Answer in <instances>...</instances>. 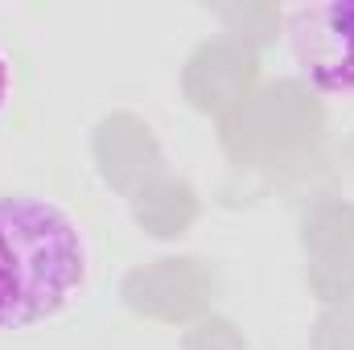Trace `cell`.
<instances>
[{
	"label": "cell",
	"instance_id": "cell-1",
	"mask_svg": "<svg viewBox=\"0 0 354 350\" xmlns=\"http://www.w3.org/2000/svg\"><path fill=\"white\" fill-rule=\"evenodd\" d=\"M87 272V231L62 202L29 190L0 194V334L58 317Z\"/></svg>",
	"mask_w": 354,
	"mask_h": 350
},
{
	"label": "cell",
	"instance_id": "cell-2",
	"mask_svg": "<svg viewBox=\"0 0 354 350\" xmlns=\"http://www.w3.org/2000/svg\"><path fill=\"white\" fill-rule=\"evenodd\" d=\"M284 50L309 91L354 103V0L292 8L284 17Z\"/></svg>",
	"mask_w": 354,
	"mask_h": 350
},
{
	"label": "cell",
	"instance_id": "cell-3",
	"mask_svg": "<svg viewBox=\"0 0 354 350\" xmlns=\"http://www.w3.org/2000/svg\"><path fill=\"white\" fill-rule=\"evenodd\" d=\"M8 91H12V66H8V58H4V50H0V116H4V107H8Z\"/></svg>",
	"mask_w": 354,
	"mask_h": 350
}]
</instances>
